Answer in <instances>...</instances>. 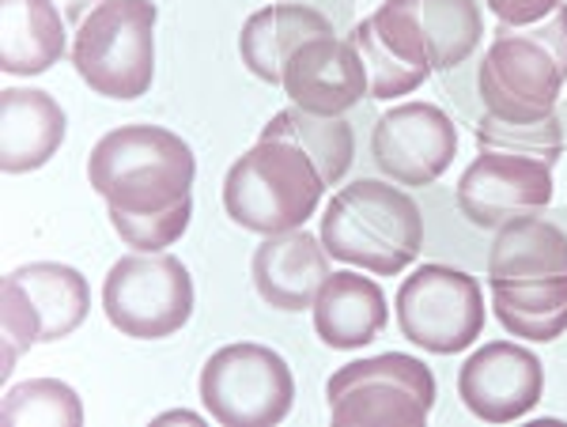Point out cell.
<instances>
[{
  "label": "cell",
  "instance_id": "cell-1",
  "mask_svg": "<svg viewBox=\"0 0 567 427\" xmlns=\"http://www.w3.org/2000/svg\"><path fill=\"white\" fill-rule=\"evenodd\" d=\"M197 159L163 125H117L87 156V181L110 216H155L194 205Z\"/></svg>",
  "mask_w": 567,
  "mask_h": 427
},
{
  "label": "cell",
  "instance_id": "cell-2",
  "mask_svg": "<svg viewBox=\"0 0 567 427\" xmlns=\"http://www.w3.org/2000/svg\"><path fill=\"white\" fill-rule=\"evenodd\" d=\"M318 239L333 261L398 277L424 250V212L398 181L355 178L326 201Z\"/></svg>",
  "mask_w": 567,
  "mask_h": 427
},
{
  "label": "cell",
  "instance_id": "cell-3",
  "mask_svg": "<svg viewBox=\"0 0 567 427\" xmlns=\"http://www.w3.org/2000/svg\"><path fill=\"white\" fill-rule=\"evenodd\" d=\"M567 87V4H556L542 23L503 27L492 34L477 69L484 114L503 122H542L556 114Z\"/></svg>",
  "mask_w": 567,
  "mask_h": 427
},
{
  "label": "cell",
  "instance_id": "cell-4",
  "mask_svg": "<svg viewBox=\"0 0 567 427\" xmlns=\"http://www.w3.org/2000/svg\"><path fill=\"white\" fill-rule=\"evenodd\" d=\"M326 178L299 144L261 136L231 163L224 178V208L254 235H280L303 227L326 197Z\"/></svg>",
  "mask_w": 567,
  "mask_h": 427
},
{
  "label": "cell",
  "instance_id": "cell-5",
  "mask_svg": "<svg viewBox=\"0 0 567 427\" xmlns=\"http://www.w3.org/2000/svg\"><path fill=\"white\" fill-rule=\"evenodd\" d=\"M155 20L152 0H106L72 34V69L103 98L133 103L155 80Z\"/></svg>",
  "mask_w": 567,
  "mask_h": 427
},
{
  "label": "cell",
  "instance_id": "cell-6",
  "mask_svg": "<svg viewBox=\"0 0 567 427\" xmlns=\"http://www.w3.org/2000/svg\"><path fill=\"white\" fill-rule=\"evenodd\" d=\"M326 402L337 427H424L435 408V375L424 360L382 352L337 367Z\"/></svg>",
  "mask_w": 567,
  "mask_h": 427
},
{
  "label": "cell",
  "instance_id": "cell-7",
  "mask_svg": "<svg viewBox=\"0 0 567 427\" xmlns=\"http://www.w3.org/2000/svg\"><path fill=\"white\" fill-rule=\"evenodd\" d=\"M91 314V288L72 265L27 261L0 288V333H4V378L34 344L65 341Z\"/></svg>",
  "mask_w": 567,
  "mask_h": 427
},
{
  "label": "cell",
  "instance_id": "cell-8",
  "mask_svg": "<svg viewBox=\"0 0 567 427\" xmlns=\"http://www.w3.org/2000/svg\"><path fill=\"white\" fill-rule=\"evenodd\" d=\"M205 413L224 427H272L296 405V375L280 352L265 344H224L197 378Z\"/></svg>",
  "mask_w": 567,
  "mask_h": 427
},
{
  "label": "cell",
  "instance_id": "cell-9",
  "mask_svg": "<svg viewBox=\"0 0 567 427\" xmlns=\"http://www.w3.org/2000/svg\"><path fill=\"white\" fill-rule=\"evenodd\" d=\"M194 277L175 253H125L103 280V311L133 341L175 337L194 314Z\"/></svg>",
  "mask_w": 567,
  "mask_h": 427
},
{
  "label": "cell",
  "instance_id": "cell-10",
  "mask_svg": "<svg viewBox=\"0 0 567 427\" xmlns=\"http://www.w3.org/2000/svg\"><path fill=\"white\" fill-rule=\"evenodd\" d=\"M368 23L393 58L424 76L462 69L484 39L477 0H382Z\"/></svg>",
  "mask_w": 567,
  "mask_h": 427
},
{
  "label": "cell",
  "instance_id": "cell-11",
  "mask_svg": "<svg viewBox=\"0 0 567 427\" xmlns=\"http://www.w3.org/2000/svg\"><path fill=\"white\" fill-rule=\"evenodd\" d=\"M398 325L405 341L432 356H458L484 330V292L477 277L451 265H416L398 288Z\"/></svg>",
  "mask_w": 567,
  "mask_h": 427
},
{
  "label": "cell",
  "instance_id": "cell-12",
  "mask_svg": "<svg viewBox=\"0 0 567 427\" xmlns=\"http://www.w3.org/2000/svg\"><path fill=\"white\" fill-rule=\"evenodd\" d=\"M371 156L398 186H432L458 156V125L435 103H401L374 122Z\"/></svg>",
  "mask_w": 567,
  "mask_h": 427
},
{
  "label": "cell",
  "instance_id": "cell-13",
  "mask_svg": "<svg viewBox=\"0 0 567 427\" xmlns=\"http://www.w3.org/2000/svg\"><path fill=\"white\" fill-rule=\"evenodd\" d=\"M454 201L473 227L499 231L503 223L542 216L553 205V167L529 156L481 148V156L458 178Z\"/></svg>",
  "mask_w": 567,
  "mask_h": 427
},
{
  "label": "cell",
  "instance_id": "cell-14",
  "mask_svg": "<svg viewBox=\"0 0 567 427\" xmlns=\"http://www.w3.org/2000/svg\"><path fill=\"white\" fill-rule=\"evenodd\" d=\"M545 394V363L515 341H488L462 363L458 397L477 420L511 424L534 413Z\"/></svg>",
  "mask_w": 567,
  "mask_h": 427
},
{
  "label": "cell",
  "instance_id": "cell-15",
  "mask_svg": "<svg viewBox=\"0 0 567 427\" xmlns=\"http://www.w3.org/2000/svg\"><path fill=\"white\" fill-rule=\"evenodd\" d=\"M284 95L318 117H344L368 95V69L349 39L322 34L299 45L284 65Z\"/></svg>",
  "mask_w": 567,
  "mask_h": 427
},
{
  "label": "cell",
  "instance_id": "cell-16",
  "mask_svg": "<svg viewBox=\"0 0 567 427\" xmlns=\"http://www.w3.org/2000/svg\"><path fill=\"white\" fill-rule=\"evenodd\" d=\"M329 272L333 269H329V253L322 247V239L303 231V227L265 235L261 247L250 258L254 292L261 295L265 306L284 314L310 311Z\"/></svg>",
  "mask_w": 567,
  "mask_h": 427
},
{
  "label": "cell",
  "instance_id": "cell-17",
  "mask_svg": "<svg viewBox=\"0 0 567 427\" xmlns=\"http://www.w3.org/2000/svg\"><path fill=\"white\" fill-rule=\"evenodd\" d=\"M69 117L42 87L0 91V167L8 175H31L61 152Z\"/></svg>",
  "mask_w": 567,
  "mask_h": 427
},
{
  "label": "cell",
  "instance_id": "cell-18",
  "mask_svg": "<svg viewBox=\"0 0 567 427\" xmlns=\"http://www.w3.org/2000/svg\"><path fill=\"white\" fill-rule=\"evenodd\" d=\"M310 314H315L318 341L337 352L368 348L390 322L386 292L371 277H355V272H329Z\"/></svg>",
  "mask_w": 567,
  "mask_h": 427
},
{
  "label": "cell",
  "instance_id": "cell-19",
  "mask_svg": "<svg viewBox=\"0 0 567 427\" xmlns=\"http://www.w3.org/2000/svg\"><path fill=\"white\" fill-rule=\"evenodd\" d=\"M333 34L326 12L310 4H265L261 12H254L243 23L239 34V53L243 65L250 69V76H258L261 84L280 87L284 84V65L288 58L310 39Z\"/></svg>",
  "mask_w": 567,
  "mask_h": 427
},
{
  "label": "cell",
  "instance_id": "cell-20",
  "mask_svg": "<svg viewBox=\"0 0 567 427\" xmlns=\"http://www.w3.org/2000/svg\"><path fill=\"white\" fill-rule=\"evenodd\" d=\"M0 69L8 76H42L65 58L69 27L53 0H0Z\"/></svg>",
  "mask_w": 567,
  "mask_h": 427
},
{
  "label": "cell",
  "instance_id": "cell-21",
  "mask_svg": "<svg viewBox=\"0 0 567 427\" xmlns=\"http://www.w3.org/2000/svg\"><path fill=\"white\" fill-rule=\"evenodd\" d=\"M567 277V235L542 216L503 223L488 250V284Z\"/></svg>",
  "mask_w": 567,
  "mask_h": 427
},
{
  "label": "cell",
  "instance_id": "cell-22",
  "mask_svg": "<svg viewBox=\"0 0 567 427\" xmlns=\"http://www.w3.org/2000/svg\"><path fill=\"white\" fill-rule=\"evenodd\" d=\"M492 311L511 337L548 344L567 333V277L488 284Z\"/></svg>",
  "mask_w": 567,
  "mask_h": 427
},
{
  "label": "cell",
  "instance_id": "cell-23",
  "mask_svg": "<svg viewBox=\"0 0 567 427\" xmlns=\"http://www.w3.org/2000/svg\"><path fill=\"white\" fill-rule=\"evenodd\" d=\"M261 136H277V140H291L315 159V167L322 170L326 186H337L352 170L355 159V129L344 117H318L307 114L299 106L272 114V122L265 125Z\"/></svg>",
  "mask_w": 567,
  "mask_h": 427
},
{
  "label": "cell",
  "instance_id": "cell-24",
  "mask_svg": "<svg viewBox=\"0 0 567 427\" xmlns=\"http://www.w3.org/2000/svg\"><path fill=\"white\" fill-rule=\"evenodd\" d=\"M4 427H80L84 405L61 378H27L4 394Z\"/></svg>",
  "mask_w": 567,
  "mask_h": 427
},
{
  "label": "cell",
  "instance_id": "cell-25",
  "mask_svg": "<svg viewBox=\"0 0 567 427\" xmlns=\"http://www.w3.org/2000/svg\"><path fill=\"white\" fill-rule=\"evenodd\" d=\"M477 144L488 152H507V156H529L553 167L564 156V122L560 114H548L542 122H503V117L481 114L473 125Z\"/></svg>",
  "mask_w": 567,
  "mask_h": 427
},
{
  "label": "cell",
  "instance_id": "cell-26",
  "mask_svg": "<svg viewBox=\"0 0 567 427\" xmlns=\"http://www.w3.org/2000/svg\"><path fill=\"white\" fill-rule=\"evenodd\" d=\"M349 42L355 45L360 53L363 69H368V95L379 98V103H390V98H401V95H413V91L424 84V72L409 69L401 58H393L386 45L379 42V34L371 31L368 20H360L349 31Z\"/></svg>",
  "mask_w": 567,
  "mask_h": 427
},
{
  "label": "cell",
  "instance_id": "cell-27",
  "mask_svg": "<svg viewBox=\"0 0 567 427\" xmlns=\"http://www.w3.org/2000/svg\"><path fill=\"white\" fill-rule=\"evenodd\" d=\"M189 216H194V205H182V208L155 212V216H110V223H114L117 239L130 250L159 253V250L175 247L182 235H186Z\"/></svg>",
  "mask_w": 567,
  "mask_h": 427
},
{
  "label": "cell",
  "instance_id": "cell-28",
  "mask_svg": "<svg viewBox=\"0 0 567 427\" xmlns=\"http://www.w3.org/2000/svg\"><path fill=\"white\" fill-rule=\"evenodd\" d=\"M484 4H488V12L503 27H529V23H542L564 0H484Z\"/></svg>",
  "mask_w": 567,
  "mask_h": 427
},
{
  "label": "cell",
  "instance_id": "cell-29",
  "mask_svg": "<svg viewBox=\"0 0 567 427\" xmlns=\"http://www.w3.org/2000/svg\"><path fill=\"white\" fill-rule=\"evenodd\" d=\"M53 4H58V12L65 15V27H69V31L76 34V31H80V23H84L99 4H106V0H53Z\"/></svg>",
  "mask_w": 567,
  "mask_h": 427
},
{
  "label": "cell",
  "instance_id": "cell-30",
  "mask_svg": "<svg viewBox=\"0 0 567 427\" xmlns=\"http://www.w3.org/2000/svg\"><path fill=\"white\" fill-rule=\"evenodd\" d=\"M171 420H178V424H200V416L197 413H186V408H175V413L155 416V424H171Z\"/></svg>",
  "mask_w": 567,
  "mask_h": 427
}]
</instances>
